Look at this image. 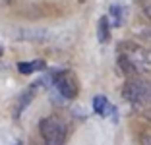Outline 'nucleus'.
Returning a JSON list of instances; mask_svg holds the SVG:
<instances>
[{
  "mask_svg": "<svg viewBox=\"0 0 151 145\" xmlns=\"http://www.w3.org/2000/svg\"><path fill=\"white\" fill-rule=\"evenodd\" d=\"M118 62L126 72H143L151 68V48L136 43H122L118 48Z\"/></svg>",
  "mask_w": 151,
  "mask_h": 145,
  "instance_id": "nucleus-1",
  "label": "nucleus"
},
{
  "mask_svg": "<svg viewBox=\"0 0 151 145\" xmlns=\"http://www.w3.org/2000/svg\"><path fill=\"white\" fill-rule=\"evenodd\" d=\"M122 95L128 103H132L134 106L145 108L151 106V81L142 78H132L124 83Z\"/></svg>",
  "mask_w": 151,
  "mask_h": 145,
  "instance_id": "nucleus-2",
  "label": "nucleus"
},
{
  "mask_svg": "<svg viewBox=\"0 0 151 145\" xmlns=\"http://www.w3.org/2000/svg\"><path fill=\"white\" fill-rule=\"evenodd\" d=\"M39 132L45 139V145H64L66 139V122L60 116L52 114L39 122Z\"/></svg>",
  "mask_w": 151,
  "mask_h": 145,
  "instance_id": "nucleus-3",
  "label": "nucleus"
},
{
  "mask_svg": "<svg viewBox=\"0 0 151 145\" xmlns=\"http://www.w3.org/2000/svg\"><path fill=\"white\" fill-rule=\"evenodd\" d=\"M50 81H52L54 89H56L64 99H76L78 97V81H76V75L68 70H60V72H52L50 74Z\"/></svg>",
  "mask_w": 151,
  "mask_h": 145,
  "instance_id": "nucleus-4",
  "label": "nucleus"
},
{
  "mask_svg": "<svg viewBox=\"0 0 151 145\" xmlns=\"http://www.w3.org/2000/svg\"><path fill=\"white\" fill-rule=\"evenodd\" d=\"M39 85H41V81H37V83H31L29 87L25 89V91L19 95V99H18V103H16V110H14V118H19V116L23 114V110L27 108V106L31 105V101L35 99V95H37V89H39Z\"/></svg>",
  "mask_w": 151,
  "mask_h": 145,
  "instance_id": "nucleus-5",
  "label": "nucleus"
},
{
  "mask_svg": "<svg viewBox=\"0 0 151 145\" xmlns=\"http://www.w3.org/2000/svg\"><path fill=\"white\" fill-rule=\"evenodd\" d=\"M93 110L97 112L99 116H114L116 114L114 106L109 103L107 97H103V95H97L93 99Z\"/></svg>",
  "mask_w": 151,
  "mask_h": 145,
  "instance_id": "nucleus-6",
  "label": "nucleus"
},
{
  "mask_svg": "<svg viewBox=\"0 0 151 145\" xmlns=\"http://www.w3.org/2000/svg\"><path fill=\"white\" fill-rule=\"evenodd\" d=\"M97 39L99 43H109L111 39V22H109V16H103L97 23Z\"/></svg>",
  "mask_w": 151,
  "mask_h": 145,
  "instance_id": "nucleus-7",
  "label": "nucleus"
},
{
  "mask_svg": "<svg viewBox=\"0 0 151 145\" xmlns=\"http://www.w3.org/2000/svg\"><path fill=\"white\" fill-rule=\"evenodd\" d=\"M124 6L120 4H112L111 10H109V22H111L112 27H120L122 25V22H124Z\"/></svg>",
  "mask_w": 151,
  "mask_h": 145,
  "instance_id": "nucleus-8",
  "label": "nucleus"
},
{
  "mask_svg": "<svg viewBox=\"0 0 151 145\" xmlns=\"http://www.w3.org/2000/svg\"><path fill=\"white\" fill-rule=\"evenodd\" d=\"M47 68L45 60H31V62H19L18 64V70L22 74H33V72H41Z\"/></svg>",
  "mask_w": 151,
  "mask_h": 145,
  "instance_id": "nucleus-9",
  "label": "nucleus"
},
{
  "mask_svg": "<svg viewBox=\"0 0 151 145\" xmlns=\"http://www.w3.org/2000/svg\"><path fill=\"white\" fill-rule=\"evenodd\" d=\"M139 37H142L145 43L151 45V27H149V29H142V31H139Z\"/></svg>",
  "mask_w": 151,
  "mask_h": 145,
  "instance_id": "nucleus-10",
  "label": "nucleus"
},
{
  "mask_svg": "<svg viewBox=\"0 0 151 145\" xmlns=\"http://www.w3.org/2000/svg\"><path fill=\"white\" fill-rule=\"evenodd\" d=\"M143 12H145V16L151 19V0H143Z\"/></svg>",
  "mask_w": 151,
  "mask_h": 145,
  "instance_id": "nucleus-11",
  "label": "nucleus"
},
{
  "mask_svg": "<svg viewBox=\"0 0 151 145\" xmlns=\"http://www.w3.org/2000/svg\"><path fill=\"white\" fill-rule=\"evenodd\" d=\"M0 54H2V48H0Z\"/></svg>",
  "mask_w": 151,
  "mask_h": 145,
  "instance_id": "nucleus-12",
  "label": "nucleus"
},
{
  "mask_svg": "<svg viewBox=\"0 0 151 145\" xmlns=\"http://www.w3.org/2000/svg\"><path fill=\"white\" fill-rule=\"evenodd\" d=\"M16 145H22V143H16Z\"/></svg>",
  "mask_w": 151,
  "mask_h": 145,
  "instance_id": "nucleus-13",
  "label": "nucleus"
}]
</instances>
